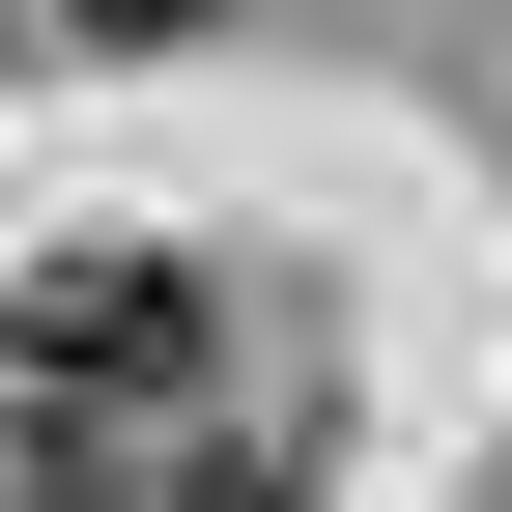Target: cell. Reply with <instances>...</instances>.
Instances as JSON below:
<instances>
[{
	"mask_svg": "<svg viewBox=\"0 0 512 512\" xmlns=\"http://www.w3.org/2000/svg\"><path fill=\"white\" fill-rule=\"evenodd\" d=\"M57 29H114V57H143V29H200V0H57Z\"/></svg>",
	"mask_w": 512,
	"mask_h": 512,
	"instance_id": "7a4b0ae2",
	"label": "cell"
},
{
	"mask_svg": "<svg viewBox=\"0 0 512 512\" xmlns=\"http://www.w3.org/2000/svg\"><path fill=\"white\" fill-rule=\"evenodd\" d=\"M200 342V285L171 256H86V285H29V370H171Z\"/></svg>",
	"mask_w": 512,
	"mask_h": 512,
	"instance_id": "6da1fadb",
	"label": "cell"
},
{
	"mask_svg": "<svg viewBox=\"0 0 512 512\" xmlns=\"http://www.w3.org/2000/svg\"><path fill=\"white\" fill-rule=\"evenodd\" d=\"M171 512H285V484H256V456H200V484H171Z\"/></svg>",
	"mask_w": 512,
	"mask_h": 512,
	"instance_id": "3957f363",
	"label": "cell"
}]
</instances>
